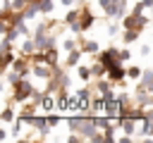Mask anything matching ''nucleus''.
<instances>
[{"instance_id":"obj_3","label":"nucleus","mask_w":153,"mask_h":143,"mask_svg":"<svg viewBox=\"0 0 153 143\" xmlns=\"http://www.w3.org/2000/svg\"><path fill=\"white\" fill-rule=\"evenodd\" d=\"M139 74H141V72H139V69H136V67H131V69H129V76H134V79H136V76H139Z\"/></svg>"},{"instance_id":"obj_4","label":"nucleus","mask_w":153,"mask_h":143,"mask_svg":"<svg viewBox=\"0 0 153 143\" xmlns=\"http://www.w3.org/2000/svg\"><path fill=\"white\" fill-rule=\"evenodd\" d=\"M43 107H45V110H48V107H53V100H50V98H45V100H43Z\"/></svg>"},{"instance_id":"obj_2","label":"nucleus","mask_w":153,"mask_h":143,"mask_svg":"<svg viewBox=\"0 0 153 143\" xmlns=\"http://www.w3.org/2000/svg\"><path fill=\"white\" fill-rule=\"evenodd\" d=\"M110 76H112V79H120V76H122V69H120L117 64H115V67H110Z\"/></svg>"},{"instance_id":"obj_1","label":"nucleus","mask_w":153,"mask_h":143,"mask_svg":"<svg viewBox=\"0 0 153 143\" xmlns=\"http://www.w3.org/2000/svg\"><path fill=\"white\" fill-rule=\"evenodd\" d=\"M117 112H120V102H112L110 100L108 102V114H117Z\"/></svg>"}]
</instances>
